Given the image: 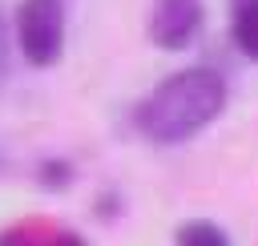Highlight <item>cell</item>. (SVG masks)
<instances>
[{"label":"cell","instance_id":"cell-3","mask_svg":"<svg viewBox=\"0 0 258 246\" xmlns=\"http://www.w3.org/2000/svg\"><path fill=\"white\" fill-rule=\"evenodd\" d=\"M202 24V4L198 0H153V20L149 36L161 48H185Z\"/></svg>","mask_w":258,"mask_h":246},{"label":"cell","instance_id":"cell-4","mask_svg":"<svg viewBox=\"0 0 258 246\" xmlns=\"http://www.w3.org/2000/svg\"><path fill=\"white\" fill-rule=\"evenodd\" d=\"M177 246H230L226 230L206 222V218H194V222H181L177 226Z\"/></svg>","mask_w":258,"mask_h":246},{"label":"cell","instance_id":"cell-5","mask_svg":"<svg viewBox=\"0 0 258 246\" xmlns=\"http://www.w3.org/2000/svg\"><path fill=\"white\" fill-rule=\"evenodd\" d=\"M234 40L246 56L258 60V0H242V8L234 16Z\"/></svg>","mask_w":258,"mask_h":246},{"label":"cell","instance_id":"cell-8","mask_svg":"<svg viewBox=\"0 0 258 246\" xmlns=\"http://www.w3.org/2000/svg\"><path fill=\"white\" fill-rule=\"evenodd\" d=\"M0 77H4V36H0Z\"/></svg>","mask_w":258,"mask_h":246},{"label":"cell","instance_id":"cell-1","mask_svg":"<svg viewBox=\"0 0 258 246\" xmlns=\"http://www.w3.org/2000/svg\"><path fill=\"white\" fill-rule=\"evenodd\" d=\"M226 105V81L214 69H181L165 77L137 109V125L153 141H185L206 129Z\"/></svg>","mask_w":258,"mask_h":246},{"label":"cell","instance_id":"cell-2","mask_svg":"<svg viewBox=\"0 0 258 246\" xmlns=\"http://www.w3.org/2000/svg\"><path fill=\"white\" fill-rule=\"evenodd\" d=\"M16 40L28 65L48 69L64 44V8L60 0H24L16 12Z\"/></svg>","mask_w":258,"mask_h":246},{"label":"cell","instance_id":"cell-6","mask_svg":"<svg viewBox=\"0 0 258 246\" xmlns=\"http://www.w3.org/2000/svg\"><path fill=\"white\" fill-rule=\"evenodd\" d=\"M52 234H40L36 226H8L0 234V246H48Z\"/></svg>","mask_w":258,"mask_h":246},{"label":"cell","instance_id":"cell-7","mask_svg":"<svg viewBox=\"0 0 258 246\" xmlns=\"http://www.w3.org/2000/svg\"><path fill=\"white\" fill-rule=\"evenodd\" d=\"M48 246H85V238L73 234V230H52V242Z\"/></svg>","mask_w":258,"mask_h":246}]
</instances>
